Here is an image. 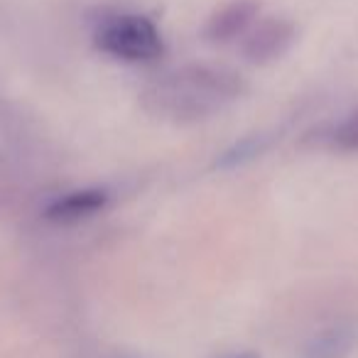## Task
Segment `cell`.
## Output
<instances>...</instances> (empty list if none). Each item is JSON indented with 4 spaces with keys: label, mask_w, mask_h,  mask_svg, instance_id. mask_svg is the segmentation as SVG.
<instances>
[{
    "label": "cell",
    "mask_w": 358,
    "mask_h": 358,
    "mask_svg": "<svg viewBox=\"0 0 358 358\" xmlns=\"http://www.w3.org/2000/svg\"><path fill=\"white\" fill-rule=\"evenodd\" d=\"M248 84L238 71L216 64H187L150 81L140 103L150 115L172 123H196L238 101Z\"/></svg>",
    "instance_id": "1"
},
{
    "label": "cell",
    "mask_w": 358,
    "mask_h": 358,
    "mask_svg": "<svg viewBox=\"0 0 358 358\" xmlns=\"http://www.w3.org/2000/svg\"><path fill=\"white\" fill-rule=\"evenodd\" d=\"M94 45L103 55L130 64H145L164 55V42L157 25L145 15H130V13L101 20L94 32Z\"/></svg>",
    "instance_id": "2"
},
{
    "label": "cell",
    "mask_w": 358,
    "mask_h": 358,
    "mask_svg": "<svg viewBox=\"0 0 358 358\" xmlns=\"http://www.w3.org/2000/svg\"><path fill=\"white\" fill-rule=\"evenodd\" d=\"M297 40V27L287 17H263L243 37V57L250 64H270L289 52Z\"/></svg>",
    "instance_id": "3"
},
{
    "label": "cell",
    "mask_w": 358,
    "mask_h": 358,
    "mask_svg": "<svg viewBox=\"0 0 358 358\" xmlns=\"http://www.w3.org/2000/svg\"><path fill=\"white\" fill-rule=\"evenodd\" d=\"M258 20V3L253 0H234L229 6H224L219 13L209 17L206 22V40L216 42V45H226L238 37H245V32L253 27Z\"/></svg>",
    "instance_id": "4"
},
{
    "label": "cell",
    "mask_w": 358,
    "mask_h": 358,
    "mask_svg": "<svg viewBox=\"0 0 358 358\" xmlns=\"http://www.w3.org/2000/svg\"><path fill=\"white\" fill-rule=\"evenodd\" d=\"M108 206V192L106 189H74L64 196H57L45 209V219L52 224H79L91 216L101 214Z\"/></svg>",
    "instance_id": "5"
},
{
    "label": "cell",
    "mask_w": 358,
    "mask_h": 358,
    "mask_svg": "<svg viewBox=\"0 0 358 358\" xmlns=\"http://www.w3.org/2000/svg\"><path fill=\"white\" fill-rule=\"evenodd\" d=\"M356 327L353 324H336L324 329L304 348L302 358H346L356 343Z\"/></svg>",
    "instance_id": "6"
},
{
    "label": "cell",
    "mask_w": 358,
    "mask_h": 358,
    "mask_svg": "<svg viewBox=\"0 0 358 358\" xmlns=\"http://www.w3.org/2000/svg\"><path fill=\"white\" fill-rule=\"evenodd\" d=\"M270 143H273V138H270V135H265V133L248 135V138L234 143L229 150H224V152L219 155V159H216V167H221V169L243 167V164H248L250 159L260 157V155L270 148Z\"/></svg>",
    "instance_id": "7"
},
{
    "label": "cell",
    "mask_w": 358,
    "mask_h": 358,
    "mask_svg": "<svg viewBox=\"0 0 358 358\" xmlns=\"http://www.w3.org/2000/svg\"><path fill=\"white\" fill-rule=\"evenodd\" d=\"M324 140H327L329 148L338 150V152H358V110L338 125H334L324 135Z\"/></svg>",
    "instance_id": "8"
},
{
    "label": "cell",
    "mask_w": 358,
    "mask_h": 358,
    "mask_svg": "<svg viewBox=\"0 0 358 358\" xmlns=\"http://www.w3.org/2000/svg\"><path fill=\"white\" fill-rule=\"evenodd\" d=\"M238 358H255V356H238Z\"/></svg>",
    "instance_id": "9"
}]
</instances>
